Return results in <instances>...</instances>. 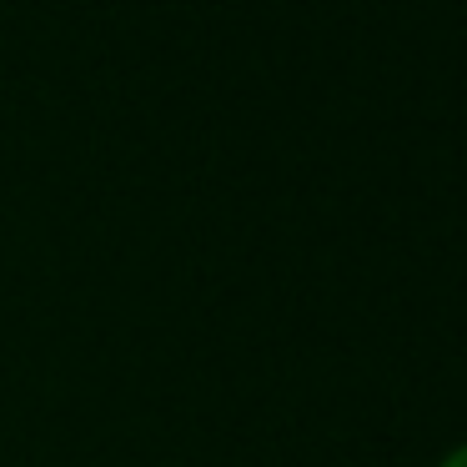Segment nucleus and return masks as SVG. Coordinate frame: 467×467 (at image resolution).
<instances>
[{
	"mask_svg": "<svg viewBox=\"0 0 467 467\" xmlns=\"http://www.w3.org/2000/svg\"><path fill=\"white\" fill-rule=\"evenodd\" d=\"M437 467H467V442H457L452 452H442V462Z\"/></svg>",
	"mask_w": 467,
	"mask_h": 467,
	"instance_id": "obj_1",
	"label": "nucleus"
}]
</instances>
